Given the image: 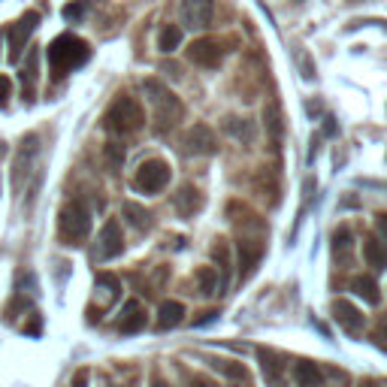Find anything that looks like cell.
<instances>
[{
    "mask_svg": "<svg viewBox=\"0 0 387 387\" xmlns=\"http://www.w3.org/2000/svg\"><path fill=\"white\" fill-rule=\"evenodd\" d=\"M142 91H146V97L151 100V109H155V130L158 134H167V130L176 127L182 121V115H185L182 100L172 94L160 79H146V82H142Z\"/></svg>",
    "mask_w": 387,
    "mask_h": 387,
    "instance_id": "obj_1",
    "label": "cell"
},
{
    "mask_svg": "<svg viewBox=\"0 0 387 387\" xmlns=\"http://www.w3.org/2000/svg\"><path fill=\"white\" fill-rule=\"evenodd\" d=\"M88 58H91V46L73 34H61L52 39V46H49V64H52L55 79L67 76L70 70H76V67H82Z\"/></svg>",
    "mask_w": 387,
    "mask_h": 387,
    "instance_id": "obj_2",
    "label": "cell"
},
{
    "mask_svg": "<svg viewBox=\"0 0 387 387\" xmlns=\"http://www.w3.org/2000/svg\"><path fill=\"white\" fill-rule=\"evenodd\" d=\"M142 125H146V109H142L139 100L130 97V94H118L115 100H112V106L106 109V115H103V127L115 137L137 134Z\"/></svg>",
    "mask_w": 387,
    "mask_h": 387,
    "instance_id": "obj_3",
    "label": "cell"
},
{
    "mask_svg": "<svg viewBox=\"0 0 387 387\" xmlns=\"http://www.w3.org/2000/svg\"><path fill=\"white\" fill-rule=\"evenodd\" d=\"M88 233H91V209L82 200H70L58 215V236L67 246H79Z\"/></svg>",
    "mask_w": 387,
    "mask_h": 387,
    "instance_id": "obj_4",
    "label": "cell"
},
{
    "mask_svg": "<svg viewBox=\"0 0 387 387\" xmlns=\"http://www.w3.org/2000/svg\"><path fill=\"white\" fill-rule=\"evenodd\" d=\"M170 179H172V170H170L167 160H160V158L142 160V164L137 167V172H134V191L158 194V191H164L170 185Z\"/></svg>",
    "mask_w": 387,
    "mask_h": 387,
    "instance_id": "obj_5",
    "label": "cell"
},
{
    "mask_svg": "<svg viewBox=\"0 0 387 387\" xmlns=\"http://www.w3.org/2000/svg\"><path fill=\"white\" fill-rule=\"evenodd\" d=\"M37 155H39V137L37 134L22 137V142H18V148H15V158H13V191L25 188V182L30 179V172H34Z\"/></svg>",
    "mask_w": 387,
    "mask_h": 387,
    "instance_id": "obj_6",
    "label": "cell"
},
{
    "mask_svg": "<svg viewBox=\"0 0 387 387\" xmlns=\"http://www.w3.org/2000/svg\"><path fill=\"white\" fill-rule=\"evenodd\" d=\"M185 55H188L191 64L215 70V67H221L227 49H224V43H221V39H215V37H203V39H194V43L185 49Z\"/></svg>",
    "mask_w": 387,
    "mask_h": 387,
    "instance_id": "obj_7",
    "label": "cell"
},
{
    "mask_svg": "<svg viewBox=\"0 0 387 387\" xmlns=\"http://www.w3.org/2000/svg\"><path fill=\"white\" fill-rule=\"evenodd\" d=\"M37 25H39V15L34 13V9H27V13L9 27V61H13V64L15 61H22L25 49H27V39L37 30Z\"/></svg>",
    "mask_w": 387,
    "mask_h": 387,
    "instance_id": "obj_8",
    "label": "cell"
},
{
    "mask_svg": "<svg viewBox=\"0 0 387 387\" xmlns=\"http://www.w3.org/2000/svg\"><path fill=\"white\" fill-rule=\"evenodd\" d=\"M212 15H215V6L212 0H182V22L191 30H203L212 25Z\"/></svg>",
    "mask_w": 387,
    "mask_h": 387,
    "instance_id": "obj_9",
    "label": "cell"
},
{
    "mask_svg": "<svg viewBox=\"0 0 387 387\" xmlns=\"http://www.w3.org/2000/svg\"><path fill=\"white\" fill-rule=\"evenodd\" d=\"M330 312H333L336 324H339L345 333H354V336H357V333L363 330V324H366V318L360 315V309H357V305H351V300H333Z\"/></svg>",
    "mask_w": 387,
    "mask_h": 387,
    "instance_id": "obj_10",
    "label": "cell"
},
{
    "mask_svg": "<svg viewBox=\"0 0 387 387\" xmlns=\"http://www.w3.org/2000/svg\"><path fill=\"white\" fill-rule=\"evenodd\" d=\"M146 324H148V315H146V309H142V303L127 300L125 309H121V315H118V333L134 336V333L146 330Z\"/></svg>",
    "mask_w": 387,
    "mask_h": 387,
    "instance_id": "obj_11",
    "label": "cell"
},
{
    "mask_svg": "<svg viewBox=\"0 0 387 387\" xmlns=\"http://www.w3.org/2000/svg\"><path fill=\"white\" fill-rule=\"evenodd\" d=\"M215 134L206 127V125H194L188 127V134H185V151L188 155H212L215 151Z\"/></svg>",
    "mask_w": 387,
    "mask_h": 387,
    "instance_id": "obj_12",
    "label": "cell"
},
{
    "mask_svg": "<svg viewBox=\"0 0 387 387\" xmlns=\"http://www.w3.org/2000/svg\"><path fill=\"white\" fill-rule=\"evenodd\" d=\"M100 258L103 260H112L125 251V236H121V224L118 221H106L103 230H100Z\"/></svg>",
    "mask_w": 387,
    "mask_h": 387,
    "instance_id": "obj_13",
    "label": "cell"
},
{
    "mask_svg": "<svg viewBox=\"0 0 387 387\" xmlns=\"http://www.w3.org/2000/svg\"><path fill=\"white\" fill-rule=\"evenodd\" d=\"M236 254H239L242 279H246L248 272L254 269V263L260 260V254H263V242H260V239H251V236H239V242H236Z\"/></svg>",
    "mask_w": 387,
    "mask_h": 387,
    "instance_id": "obj_14",
    "label": "cell"
},
{
    "mask_svg": "<svg viewBox=\"0 0 387 387\" xmlns=\"http://www.w3.org/2000/svg\"><path fill=\"white\" fill-rule=\"evenodd\" d=\"M251 185H254V191H258L263 200L269 203V206H276V203H279V179H276V170H272V167H260V172L254 176Z\"/></svg>",
    "mask_w": 387,
    "mask_h": 387,
    "instance_id": "obj_15",
    "label": "cell"
},
{
    "mask_svg": "<svg viewBox=\"0 0 387 387\" xmlns=\"http://www.w3.org/2000/svg\"><path fill=\"white\" fill-rule=\"evenodd\" d=\"M200 206H203V194L194 188V185H185V188H179V194H176V212L182 218H194L200 212Z\"/></svg>",
    "mask_w": 387,
    "mask_h": 387,
    "instance_id": "obj_16",
    "label": "cell"
},
{
    "mask_svg": "<svg viewBox=\"0 0 387 387\" xmlns=\"http://www.w3.org/2000/svg\"><path fill=\"white\" fill-rule=\"evenodd\" d=\"M182 318H185V303H179V300L160 303V309H158V330H172V327H179Z\"/></svg>",
    "mask_w": 387,
    "mask_h": 387,
    "instance_id": "obj_17",
    "label": "cell"
},
{
    "mask_svg": "<svg viewBox=\"0 0 387 387\" xmlns=\"http://www.w3.org/2000/svg\"><path fill=\"white\" fill-rule=\"evenodd\" d=\"M118 297H121V281L115 276H109V272H100L97 276V303L103 305V309H109Z\"/></svg>",
    "mask_w": 387,
    "mask_h": 387,
    "instance_id": "obj_18",
    "label": "cell"
},
{
    "mask_svg": "<svg viewBox=\"0 0 387 387\" xmlns=\"http://www.w3.org/2000/svg\"><path fill=\"white\" fill-rule=\"evenodd\" d=\"M363 258H366V263L375 269V272H381V269H387V246L381 239H375V236H369L363 242Z\"/></svg>",
    "mask_w": 387,
    "mask_h": 387,
    "instance_id": "obj_19",
    "label": "cell"
},
{
    "mask_svg": "<svg viewBox=\"0 0 387 387\" xmlns=\"http://www.w3.org/2000/svg\"><path fill=\"white\" fill-rule=\"evenodd\" d=\"M293 379H297L300 387H321L324 372L318 369V363H312V360H300L297 366H293Z\"/></svg>",
    "mask_w": 387,
    "mask_h": 387,
    "instance_id": "obj_20",
    "label": "cell"
},
{
    "mask_svg": "<svg viewBox=\"0 0 387 387\" xmlns=\"http://www.w3.org/2000/svg\"><path fill=\"white\" fill-rule=\"evenodd\" d=\"M351 291L357 293L360 300H366V303H369V305H379V303H381L379 281H375L372 276H357V279H351Z\"/></svg>",
    "mask_w": 387,
    "mask_h": 387,
    "instance_id": "obj_21",
    "label": "cell"
},
{
    "mask_svg": "<svg viewBox=\"0 0 387 387\" xmlns=\"http://www.w3.org/2000/svg\"><path fill=\"white\" fill-rule=\"evenodd\" d=\"M258 357H260V369H263V375H267L269 381H276L279 375H281V369H284L281 357H279L276 351H269V348H258Z\"/></svg>",
    "mask_w": 387,
    "mask_h": 387,
    "instance_id": "obj_22",
    "label": "cell"
},
{
    "mask_svg": "<svg viewBox=\"0 0 387 387\" xmlns=\"http://www.w3.org/2000/svg\"><path fill=\"white\" fill-rule=\"evenodd\" d=\"M182 46V27L179 25H164L160 27V34H158V49L164 55L170 52H176V49Z\"/></svg>",
    "mask_w": 387,
    "mask_h": 387,
    "instance_id": "obj_23",
    "label": "cell"
},
{
    "mask_svg": "<svg viewBox=\"0 0 387 387\" xmlns=\"http://www.w3.org/2000/svg\"><path fill=\"white\" fill-rule=\"evenodd\" d=\"M121 212H125V218L134 224L137 230H148L151 227V212L146 206H139V203H125Z\"/></svg>",
    "mask_w": 387,
    "mask_h": 387,
    "instance_id": "obj_24",
    "label": "cell"
},
{
    "mask_svg": "<svg viewBox=\"0 0 387 387\" xmlns=\"http://www.w3.org/2000/svg\"><path fill=\"white\" fill-rule=\"evenodd\" d=\"M263 125H267L269 142L272 146H279V139H281V112H279L276 103H267V109H263Z\"/></svg>",
    "mask_w": 387,
    "mask_h": 387,
    "instance_id": "obj_25",
    "label": "cell"
},
{
    "mask_svg": "<svg viewBox=\"0 0 387 387\" xmlns=\"http://www.w3.org/2000/svg\"><path fill=\"white\" fill-rule=\"evenodd\" d=\"M224 130H227L230 137H236L239 142L254 139V121H246V118H227L224 121Z\"/></svg>",
    "mask_w": 387,
    "mask_h": 387,
    "instance_id": "obj_26",
    "label": "cell"
},
{
    "mask_svg": "<svg viewBox=\"0 0 387 387\" xmlns=\"http://www.w3.org/2000/svg\"><path fill=\"white\" fill-rule=\"evenodd\" d=\"M197 293H203V297L218 293V272L212 267H200L197 269Z\"/></svg>",
    "mask_w": 387,
    "mask_h": 387,
    "instance_id": "obj_27",
    "label": "cell"
},
{
    "mask_svg": "<svg viewBox=\"0 0 387 387\" xmlns=\"http://www.w3.org/2000/svg\"><path fill=\"white\" fill-rule=\"evenodd\" d=\"M351 246H354V233H351V227H345V224H342V227H336V230H333V246H330L336 258H342L345 251H351Z\"/></svg>",
    "mask_w": 387,
    "mask_h": 387,
    "instance_id": "obj_28",
    "label": "cell"
},
{
    "mask_svg": "<svg viewBox=\"0 0 387 387\" xmlns=\"http://www.w3.org/2000/svg\"><path fill=\"white\" fill-rule=\"evenodd\" d=\"M34 82H37V52H30L25 67H22V91L25 97H34Z\"/></svg>",
    "mask_w": 387,
    "mask_h": 387,
    "instance_id": "obj_29",
    "label": "cell"
},
{
    "mask_svg": "<svg viewBox=\"0 0 387 387\" xmlns=\"http://www.w3.org/2000/svg\"><path fill=\"white\" fill-rule=\"evenodd\" d=\"M103 158H106V167L112 172H118L121 164H125V146H121V142H109V146L103 148Z\"/></svg>",
    "mask_w": 387,
    "mask_h": 387,
    "instance_id": "obj_30",
    "label": "cell"
},
{
    "mask_svg": "<svg viewBox=\"0 0 387 387\" xmlns=\"http://www.w3.org/2000/svg\"><path fill=\"white\" fill-rule=\"evenodd\" d=\"M215 366H218L224 375H227V379H236V381H248V375H251L242 363H224V360H215Z\"/></svg>",
    "mask_w": 387,
    "mask_h": 387,
    "instance_id": "obj_31",
    "label": "cell"
},
{
    "mask_svg": "<svg viewBox=\"0 0 387 387\" xmlns=\"http://www.w3.org/2000/svg\"><path fill=\"white\" fill-rule=\"evenodd\" d=\"M212 260H218L224 267V279H230V251H227V242L218 239L215 248H212Z\"/></svg>",
    "mask_w": 387,
    "mask_h": 387,
    "instance_id": "obj_32",
    "label": "cell"
},
{
    "mask_svg": "<svg viewBox=\"0 0 387 387\" xmlns=\"http://www.w3.org/2000/svg\"><path fill=\"white\" fill-rule=\"evenodd\" d=\"M372 345H379L381 351H387V315L375 324V330H372Z\"/></svg>",
    "mask_w": 387,
    "mask_h": 387,
    "instance_id": "obj_33",
    "label": "cell"
},
{
    "mask_svg": "<svg viewBox=\"0 0 387 387\" xmlns=\"http://www.w3.org/2000/svg\"><path fill=\"white\" fill-rule=\"evenodd\" d=\"M85 9H88L85 0H76V4H67V6H64V18H67V22H76L79 15H85Z\"/></svg>",
    "mask_w": 387,
    "mask_h": 387,
    "instance_id": "obj_34",
    "label": "cell"
},
{
    "mask_svg": "<svg viewBox=\"0 0 387 387\" xmlns=\"http://www.w3.org/2000/svg\"><path fill=\"white\" fill-rule=\"evenodd\" d=\"M9 91H13V79H6V76H0V103L9 97Z\"/></svg>",
    "mask_w": 387,
    "mask_h": 387,
    "instance_id": "obj_35",
    "label": "cell"
},
{
    "mask_svg": "<svg viewBox=\"0 0 387 387\" xmlns=\"http://www.w3.org/2000/svg\"><path fill=\"white\" fill-rule=\"evenodd\" d=\"M70 387H88V369H79L73 375V384H70Z\"/></svg>",
    "mask_w": 387,
    "mask_h": 387,
    "instance_id": "obj_36",
    "label": "cell"
},
{
    "mask_svg": "<svg viewBox=\"0 0 387 387\" xmlns=\"http://www.w3.org/2000/svg\"><path fill=\"white\" fill-rule=\"evenodd\" d=\"M191 387H218V384L209 381V379H203V375H194V379H191Z\"/></svg>",
    "mask_w": 387,
    "mask_h": 387,
    "instance_id": "obj_37",
    "label": "cell"
},
{
    "mask_svg": "<svg viewBox=\"0 0 387 387\" xmlns=\"http://www.w3.org/2000/svg\"><path fill=\"white\" fill-rule=\"evenodd\" d=\"M375 230H379L381 239L387 242V215H379V221H375Z\"/></svg>",
    "mask_w": 387,
    "mask_h": 387,
    "instance_id": "obj_38",
    "label": "cell"
},
{
    "mask_svg": "<svg viewBox=\"0 0 387 387\" xmlns=\"http://www.w3.org/2000/svg\"><path fill=\"white\" fill-rule=\"evenodd\" d=\"M360 387H387V379H363Z\"/></svg>",
    "mask_w": 387,
    "mask_h": 387,
    "instance_id": "obj_39",
    "label": "cell"
},
{
    "mask_svg": "<svg viewBox=\"0 0 387 387\" xmlns=\"http://www.w3.org/2000/svg\"><path fill=\"white\" fill-rule=\"evenodd\" d=\"M151 387H170L167 381H151Z\"/></svg>",
    "mask_w": 387,
    "mask_h": 387,
    "instance_id": "obj_40",
    "label": "cell"
},
{
    "mask_svg": "<svg viewBox=\"0 0 387 387\" xmlns=\"http://www.w3.org/2000/svg\"><path fill=\"white\" fill-rule=\"evenodd\" d=\"M230 387H248V384H246V381H239V384H230Z\"/></svg>",
    "mask_w": 387,
    "mask_h": 387,
    "instance_id": "obj_41",
    "label": "cell"
}]
</instances>
